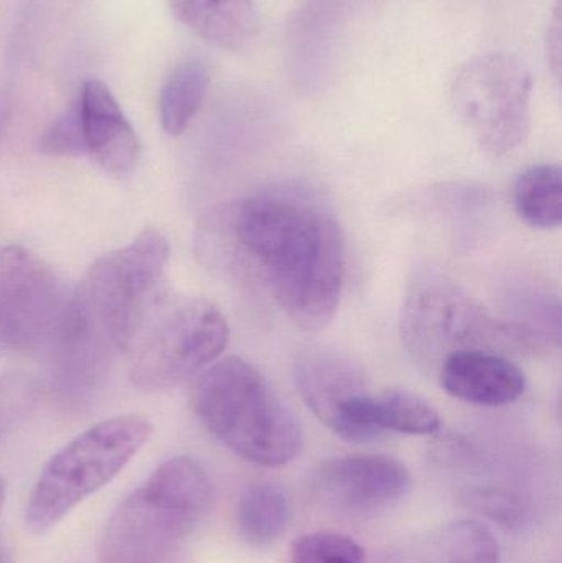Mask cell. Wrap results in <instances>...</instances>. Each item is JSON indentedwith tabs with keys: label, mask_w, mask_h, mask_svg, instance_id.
<instances>
[{
	"label": "cell",
	"mask_w": 562,
	"mask_h": 563,
	"mask_svg": "<svg viewBox=\"0 0 562 563\" xmlns=\"http://www.w3.org/2000/svg\"><path fill=\"white\" fill-rule=\"evenodd\" d=\"M174 15L205 42L243 52L257 35V13L253 0H168Z\"/></svg>",
	"instance_id": "2e32d148"
},
{
	"label": "cell",
	"mask_w": 562,
	"mask_h": 563,
	"mask_svg": "<svg viewBox=\"0 0 562 563\" xmlns=\"http://www.w3.org/2000/svg\"><path fill=\"white\" fill-rule=\"evenodd\" d=\"M68 297L38 256L15 244L0 247V350L35 353L53 347Z\"/></svg>",
	"instance_id": "9c48e42d"
},
{
	"label": "cell",
	"mask_w": 562,
	"mask_h": 563,
	"mask_svg": "<svg viewBox=\"0 0 562 563\" xmlns=\"http://www.w3.org/2000/svg\"><path fill=\"white\" fill-rule=\"evenodd\" d=\"M154 427L139 413L89 427L55 453L33 485L25 508L32 534L58 526L86 498L112 482L151 440Z\"/></svg>",
	"instance_id": "8992f818"
},
{
	"label": "cell",
	"mask_w": 562,
	"mask_h": 563,
	"mask_svg": "<svg viewBox=\"0 0 562 563\" xmlns=\"http://www.w3.org/2000/svg\"><path fill=\"white\" fill-rule=\"evenodd\" d=\"M33 386L22 377H0V432L13 413L32 400Z\"/></svg>",
	"instance_id": "603a6c76"
},
{
	"label": "cell",
	"mask_w": 562,
	"mask_h": 563,
	"mask_svg": "<svg viewBox=\"0 0 562 563\" xmlns=\"http://www.w3.org/2000/svg\"><path fill=\"white\" fill-rule=\"evenodd\" d=\"M518 217L537 230H554L562 223V170L560 165H533L515 181Z\"/></svg>",
	"instance_id": "d6986e66"
},
{
	"label": "cell",
	"mask_w": 562,
	"mask_h": 563,
	"mask_svg": "<svg viewBox=\"0 0 562 563\" xmlns=\"http://www.w3.org/2000/svg\"><path fill=\"white\" fill-rule=\"evenodd\" d=\"M40 148L45 154L63 155V157H76L85 155V142H82L81 121H79L78 104L69 106L55 119L52 125L43 134Z\"/></svg>",
	"instance_id": "7402d4cb"
},
{
	"label": "cell",
	"mask_w": 562,
	"mask_h": 563,
	"mask_svg": "<svg viewBox=\"0 0 562 563\" xmlns=\"http://www.w3.org/2000/svg\"><path fill=\"white\" fill-rule=\"evenodd\" d=\"M465 501L472 509L508 529L524 528L527 506L514 493L502 488H478L467 493Z\"/></svg>",
	"instance_id": "44dd1931"
},
{
	"label": "cell",
	"mask_w": 562,
	"mask_h": 563,
	"mask_svg": "<svg viewBox=\"0 0 562 563\" xmlns=\"http://www.w3.org/2000/svg\"><path fill=\"white\" fill-rule=\"evenodd\" d=\"M399 336L409 357L426 373L459 351H530L544 346L533 333L502 320L454 280L422 273L409 285L399 317Z\"/></svg>",
	"instance_id": "5b68a950"
},
{
	"label": "cell",
	"mask_w": 562,
	"mask_h": 563,
	"mask_svg": "<svg viewBox=\"0 0 562 563\" xmlns=\"http://www.w3.org/2000/svg\"><path fill=\"white\" fill-rule=\"evenodd\" d=\"M76 104L85 154L109 174H129L141 157V142L108 86L99 79H88Z\"/></svg>",
	"instance_id": "7c38bea8"
},
{
	"label": "cell",
	"mask_w": 562,
	"mask_h": 563,
	"mask_svg": "<svg viewBox=\"0 0 562 563\" xmlns=\"http://www.w3.org/2000/svg\"><path fill=\"white\" fill-rule=\"evenodd\" d=\"M213 498L210 476L195 460H167L112 512L99 562H167L203 521Z\"/></svg>",
	"instance_id": "277c9868"
},
{
	"label": "cell",
	"mask_w": 562,
	"mask_h": 563,
	"mask_svg": "<svg viewBox=\"0 0 562 563\" xmlns=\"http://www.w3.org/2000/svg\"><path fill=\"white\" fill-rule=\"evenodd\" d=\"M191 404L205 429L253 465L280 468L302 450V427L293 410L241 357L210 364L195 383Z\"/></svg>",
	"instance_id": "3957f363"
},
{
	"label": "cell",
	"mask_w": 562,
	"mask_h": 563,
	"mask_svg": "<svg viewBox=\"0 0 562 563\" xmlns=\"http://www.w3.org/2000/svg\"><path fill=\"white\" fill-rule=\"evenodd\" d=\"M350 423L356 443H365L382 435L385 430L408 435H431L441 429L442 422L438 410L418 394L388 389L360 397L350 412Z\"/></svg>",
	"instance_id": "9a60e30c"
},
{
	"label": "cell",
	"mask_w": 562,
	"mask_h": 563,
	"mask_svg": "<svg viewBox=\"0 0 562 563\" xmlns=\"http://www.w3.org/2000/svg\"><path fill=\"white\" fill-rule=\"evenodd\" d=\"M210 71L205 63L188 59L165 79L158 98L162 129L172 137L184 134L207 98Z\"/></svg>",
	"instance_id": "e0dca14e"
},
{
	"label": "cell",
	"mask_w": 562,
	"mask_h": 563,
	"mask_svg": "<svg viewBox=\"0 0 562 563\" xmlns=\"http://www.w3.org/2000/svg\"><path fill=\"white\" fill-rule=\"evenodd\" d=\"M195 254L208 273L263 298L300 330H323L339 310L345 236L307 191L274 188L213 205L198 218Z\"/></svg>",
	"instance_id": "6da1fadb"
},
{
	"label": "cell",
	"mask_w": 562,
	"mask_h": 563,
	"mask_svg": "<svg viewBox=\"0 0 562 563\" xmlns=\"http://www.w3.org/2000/svg\"><path fill=\"white\" fill-rule=\"evenodd\" d=\"M548 55H550L551 65L554 73L560 76L561 69V19L560 9L557 10L554 22L551 23L550 32H548Z\"/></svg>",
	"instance_id": "cb8c5ba5"
},
{
	"label": "cell",
	"mask_w": 562,
	"mask_h": 563,
	"mask_svg": "<svg viewBox=\"0 0 562 563\" xmlns=\"http://www.w3.org/2000/svg\"><path fill=\"white\" fill-rule=\"evenodd\" d=\"M293 506L283 489L269 483L247 486L238 503V528L253 545L273 544L289 528Z\"/></svg>",
	"instance_id": "ac0fdd59"
},
{
	"label": "cell",
	"mask_w": 562,
	"mask_h": 563,
	"mask_svg": "<svg viewBox=\"0 0 562 563\" xmlns=\"http://www.w3.org/2000/svg\"><path fill=\"white\" fill-rule=\"evenodd\" d=\"M294 377L313 416L340 439L352 442L350 410L368 394L362 367L330 347L309 346L297 354Z\"/></svg>",
	"instance_id": "8fae6325"
},
{
	"label": "cell",
	"mask_w": 562,
	"mask_h": 563,
	"mask_svg": "<svg viewBox=\"0 0 562 563\" xmlns=\"http://www.w3.org/2000/svg\"><path fill=\"white\" fill-rule=\"evenodd\" d=\"M375 563H500V545L481 521L459 519L401 539Z\"/></svg>",
	"instance_id": "5bb4252c"
},
{
	"label": "cell",
	"mask_w": 562,
	"mask_h": 563,
	"mask_svg": "<svg viewBox=\"0 0 562 563\" xmlns=\"http://www.w3.org/2000/svg\"><path fill=\"white\" fill-rule=\"evenodd\" d=\"M170 244L157 230H144L121 250L96 260L69 294L52 350L63 379L91 386L132 340L158 294Z\"/></svg>",
	"instance_id": "7a4b0ae2"
},
{
	"label": "cell",
	"mask_w": 562,
	"mask_h": 563,
	"mask_svg": "<svg viewBox=\"0 0 562 563\" xmlns=\"http://www.w3.org/2000/svg\"><path fill=\"white\" fill-rule=\"evenodd\" d=\"M290 562L365 563V551L355 539L340 532H309L290 545Z\"/></svg>",
	"instance_id": "ffe728a7"
},
{
	"label": "cell",
	"mask_w": 562,
	"mask_h": 563,
	"mask_svg": "<svg viewBox=\"0 0 562 563\" xmlns=\"http://www.w3.org/2000/svg\"><path fill=\"white\" fill-rule=\"evenodd\" d=\"M230 341L217 305L197 295L157 294L132 340L129 379L147 393L172 389L203 373Z\"/></svg>",
	"instance_id": "52a82bcc"
},
{
	"label": "cell",
	"mask_w": 562,
	"mask_h": 563,
	"mask_svg": "<svg viewBox=\"0 0 562 563\" xmlns=\"http://www.w3.org/2000/svg\"><path fill=\"white\" fill-rule=\"evenodd\" d=\"M313 485L320 498L340 511L373 512L405 498L412 479L392 456L350 455L323 463Z\"/></svg>",
	"instance_id": "30bf717a"
},
{
	"label": "cell",
	"mask_w": 562,
	"mask_h": 563,
	"mask_svg": "<svg viewBox=\"0 0 562 563\" xmlns=\"http://www.w3.org/2000/svg\"><path fill=\"white\" fill-rule=\"evenodd\" d=\"M442 389L474 406L502 407L517 402L527 390L524 371L495 351L469 350L451 354L438 371Z\"/></svg>",
	"instance_id": "4fadbf2b"
},
{
	"label": "cell",
	"mask_w": 562,
	"mask_h": 563,
	"mask_svg": "<svg viewBox=\"0 0 562 563\" xmlns=\"http://www.w3.org/2000/svg\"><path fill=\"white\" fill-rule=\"evenodd\" d=\"M531 75L508 53L475 56L455 73L449 89L452 111L485 154L504 157L530 132Z\"/></svg>",
	"instance_id": "ba28073f"
},
{
	"label": "cell",
	"mask_w": 562,
	"mask_h": 563,
	"mask_svg": "<svg viewBox=\"0 0 562 563\" xmlns=\"http://www.w3.org/2000/svg\"><path fill=\"white\" fill-rule=\"evenodd\" d=\"M3 499H5V482H3L2 476H0V509H2Z\"/></svg>",
	"instance_id": "d4e9b609"
}]
</instances>
